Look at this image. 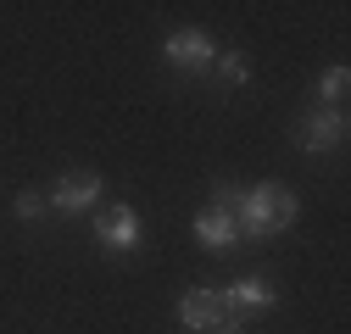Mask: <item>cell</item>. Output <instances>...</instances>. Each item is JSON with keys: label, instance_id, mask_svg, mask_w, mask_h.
<instances>
[{"label": "cell", "instance_id": "obj_1", "mask_svg": "<svg viewBox=\"0 0 351 334\" xmlns=\"http://www.w3.org/2000/svg\"><path fill=\"white\" fill-rule=\"evenodd\" d=\"M295 190H285V184H251L245 195H240V206H234V229H240V240L251 234V240H268V234H279V229H290L295 223Z\"/></svg>", "mask_w": 351, "mask_h": 334}, {"label": "cell", "instance_id": "obj_2", "mask_svg": "<svg viewBox=\"0 0 351 334\" xmlns=\"http://www.w3.org/2000/svg\"><path fill=\"white\" fill-rule=\"evenodd\" d=\"M229 296L223 290H184L179 296V323L184 329H195V334H212L217 323H229Z\"/></svg>", "mask_w": 351, "mask_h": 334}, {"label": "cell", "instance_id": "obj_3", "mask_svg": "<svg viewBox=\"0 0 351 334\" xmlns=\"http://www.w3.org/2000/svg\"><path fill=\"white\" fill-rule=\"evenodd\" d=\"M101 173H67V179H56L51 184V195H45V206H56V212H90V206L101 201Z\"/></svg>", "mask_w": 351, "mask_h": 334}, {"label": "cell", "instance_id": "obj_4", "mask_svg": "<svg viewBox=\"0 0 351 334\" xmlns=\"http://www.w3.org/2000/svg\"><path fill=\"white\" fill-rule=\"evenodd\" d=\"M167 62L184 67V73H201V67L217 62V45H212L201 28H179V34H167Z\"/></svg>", "mask_w": 351, "mask_h": 334}, {"label": "cell", "instance_id": "obj_5", "mask_svg": "<svg viewBox=\"0 0 351 334\" xmlns=\"http://www.w3.org/2000/svg\"><path fill=\"white\" fill-rule=\"evenodd\" d=\"M295 140H301V151H335V145H346V112H340V106H329V112L301 117Z\"/></svg>", "mask_w": 351, "mask_h": 334}, {"label": "cell", "instance_id": "obj_6", "mask_svg": "<svg viewBox=\"0 0 351 334\" xmlns=\"http://www.w3.org/2000/svg\"><path fill=\"white\" fill-rule=\"evenodd\" d=\"M140 212L134 206H112V212L95 223V245H106V250H140Z\"/></svg>", "mask_w": 351, "mask_h": 334}, {"label": "cell", "instance_id": "obj_7", "mask_svg": "<svg viewBox=\"0 0 351 334\" xmlns=\"http://www.w3.org/2000/svg\"><path fill=\"white\" fill-rule=\"evenodd\" d=\"M195 240H201L206 250H234V245H240V229H234V218H229V212L206 206V212L195 218Z\"/></svg>", "mask_w": 351, "mask_h": 334}, {"label": "cell", "instance_id": "obj_8", "mask_svg": "<svg viewBox=\"0 0 351 334\" xmlns=\"http://www.w3.org/2000/svg\"><path fill=\"white\" fill-rule=\"evenodd\" d=\"M223 296H229V307H251V312H262V307H274V301H279V290H274L268 279H256V273H251V279L229 284Z\"/></svg>", "mask_w": 351, "mask_h": 334}, {"label": "cell", "instance_id": "obj_9", "mask_svg": "<svg viewBox=\"0 0 351 334\" xmlns=\"http://www.w3.org/2000/svg\"><path fill=\"white\" fill-rule=\"evenodd\" d=\"M217 73H223V84H245L251 78V62L240 51H217Z\"/></svg>", "mask_w": 351, "mask_h": 334}, {"label": "cell", "instance_id": "obj_10", "mask_svg": "<svg viewBox=\"0 0 351 334\" xmlns=\"http://www.w3.org/2000/svg\"><path fill=\"white\" fill-rule=\"evenodd\" d=\"M346 90H351V73H346V67H329V73H324V84H318V95H324L329 106H335V101H346Z\"/></svg>", "mask_w": 351, "mask_h": 334}, {"label": "cell", "instance_id": "obj_11", "mask_svg": "<svg viewBox=\"0 0 351 334\" xmlns=\"http://www.w3.org/2000/svg\"><path fill=\"white\" fill-rule=\"evenodd\" d=\"M12 212H17L23 223H34L39 212H45V195H39V190H17V201H12Z\"/></svg>", "mask_w": 351, "mask_h": 334}, {"label": "cell", "instance_id": "obj_12", "mask_svg": "<svg viewBox=\"0 0 351 334\" xmlns=\"http://www.w3.org/2000/svg\"><path fill=\"white\" fill-rule=\"evenodd\" d=\"M212 334H245V329H240V323H217Z\"/></svg>", "mask_w": 351, "mask_h": 334}]
</instances>
